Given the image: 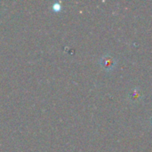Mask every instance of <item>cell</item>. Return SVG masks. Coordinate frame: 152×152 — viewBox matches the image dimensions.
<instances>
[{"instance_id": "cell-1", "label": "cell", "mask_w": 152, "mask_h": 152, "mask_svg": "<svg viewBox=\"0 0 152 152\" xmlns=\"http://www.w3.org/2000/svg\"><path fill=\"white\" fill-rule=\"evenodd\" d=\"M100 63L102 65V67L106 70V71H110L114 69V67L116 66V60L114 57L107 54V55H104L101 58L100 60Z\"/></svg>"}, {"instance_id": "cell-2", "label": "cell", "mask_w": 152, "mask_h": 152, "mask_svg": "<svg viewBox=\"0 0 152 152\" xmlns=\"http://www.w3.org/2000/svg\"><path fill=\"white\" fill-rule=\"evenodd\" d=\"M53 9H54V10H57V11H58V10L60 9V8H61L60 4H59L58 3H55V4H54V5H53Z\"/></svg>"}]
</instances>
